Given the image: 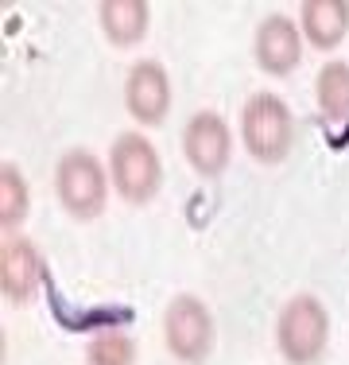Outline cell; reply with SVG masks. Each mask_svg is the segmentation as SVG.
Segmentation results:
<instances>
[{"label":"cell","instance_id":"cell-1","mask_svg":"<svg viewBox=\"0 0 349 365\" xmlns=\"http://www.w3.org/2000/svg\"><path fill=\"white\" fill-rule=\"evenodd\" d=\"M241 144L256 163H283L295 148V117L283 98L252 93L241 109Z\"/></svg>","mask_w":349,"mask_h":365},{"label":"cell","instance_id":"cell-2","mask_svg":"<svg viewBox=\"0 0 349 365\" xmlns=\"http://www.w3.org/2000/svg\"><path fill=\"white\" fill-rule=\"evenodd\" d=\"M276 346L291 365H318L330 346V315L314 295H291L276 319Z\"/></svg>","mask_w":349,"mask_h":365},{"label":"cell","instance_id":"cell-3","mask_svg":"<svg viewBox=\"0 0 349 365\" xmlns=\"http://www.w3.org/2000/svg\"><path fill=\"white\" fill-rule=\"evenodd\" d=\"M55 190L58 202L70 218L78 222H93L101 218L105 202H109V175H105V163L85 148H70L55 168Z\"/></svg>","mask_w":349,"mask_h":365},{"label":"cell","instance_id":"cell-4","mask_svg":"<svg viewBox=\"0 0 349 365\" xmlns=\"http://www.w3.org/2000/svg\"><path fill=\"white\" fill-rule=\"evenodd\" d=\"M109 179L125 202L132 206L152 202L163 187V163L155 144L140 133H120L109 152Z\"/></svg>","mask_w":349,"mask_h":365},{"label":"cell","instance_id":"cell-5","mask_svg":"<svg viewBox=\"0 0 349 365\" xmlns=\"http://www.w3.org/2000/svg\"><path fill=\"white\" fill-rule=\"evenodd\" d=\"M163 342L182 365H202L214 350V315L198 295L182 292L163 311Z\"/></svg>","mask_w":349,"mask_h":365},{"label":"cell","instance_id":"cell-6","mask_svg":"<svg viewBox=\"0 0 349 365\" xmlns=\"http://www.w3.org/2000/svg\"><path fill=\"white\" fill-rule=\"evenodd\" d=\"M182 155H187V163L202 179L225 175L229 155H233V133L222 113L202 109L187 120V128H182Z\"/></svg>","mask_w":349,"mask_h":365},{"label":"cell","instance_id":"cell-7","mask_svg":"<svg viewBox=\"0 0 349 365\" xmlns=\"http://www.w3.org/2000/svg\"><path fill=\"white\" fill-rule=\"evenodd\" d=\"M125 106L140 125H163V117L171 113V78L163 71V63L155 58H140L125 78Z\"/></svg>","mask_w":349,"mask_h":365},{"label":"cell","instance_id":"cell-8","mask_svg":"<svg viewBox=\"0 0 349 365\" xmlns=\"http://www.w3.org/2000/svg\"><path fill=\"white\" fill-rule=\"evenodd\" d=\"M43 272H47L43 257L28 237L16 233V237H8L0 245V292H4V299L12 307H28L35 299V292L43 284Z\"/></svg>","mask_w":349,"mask_h":365},{"label":"cell","instance_id":"cell-9","mask_svg":"<svg viewBox=\"0 0 349 365\" xmlns=\"http://www.w3.org/2000/svg\"><path fill=\"white\" fill-rule=\"evenodd\" d=\"M252 55H256V66L264 74H272V78L291 74L303 63L299 24L287 20V16H264L256 28V39H252Z\"/></svg>","mask_w":349,"mask_h":365},{"label":"cell","instance_id":"cell-10","mask_svg":"<svg viewBox=\"0 0 349 365\" xmlns=\"http://www.w3.org/2000/svg\"><path fill=\"white\" fill-rule=\"evenodd\" d=\"M299 31L314 51H338L349 36V4L345 0H303Z\"/></svg>","mask_w":349,"mask_h":365},{"label":"cell","instance_id":"cell-11","mask_svg":"<svg viewBox=\"0 0 349 365\" xmlns=\"http://www.w3.org/2000/svg\"><path fill=\"white\" fill-rule=\"evenodd\" d=\"M98 20L113 47H136L147 36L152 8H147V0H105L98 4Z\"/></svg>","mask_w":349,"mask_h":365},{"label":"cell","instance_id":"cell-12","mask_svg":"<svg viewBox=\"0 0 349 365\" xmlns=\"http://www.w3.org/2000/svg\"><path fill=\"white\" fill-rule=\"evenodd\" d=\"M314 101L330 120H349V63L334 58L314 78Z\"/></svg>","mask_w":349,"mask_h":365},{"label":"cell","instance_id":"cell-13","mask_svg":"<svg viewBox=\"0 0 349 365\" xmlns=\"http://www.w3.org/2000/svg\"><path fill=\"white\" fill-rule=\"evenodd\" d=\"M31 210V195L28 182H24V171L16 163H0V225L4 230H16Z\"/></svg>","mask_w":349,"mask_h":365},{"label":"cell","instance_id":"cell-14","mask_svg":"<svg viewBox=\"0 0 349 365\" xmlns=\"http://www.w3.org/2000/svg\"><path fill=\"white\" fill-rule=\"evenodd\" d=\"M85 365H136V342L125 330H101L85 346Z\"/></svg>","mask_w":349,"mask_h":365}]
</instances>
